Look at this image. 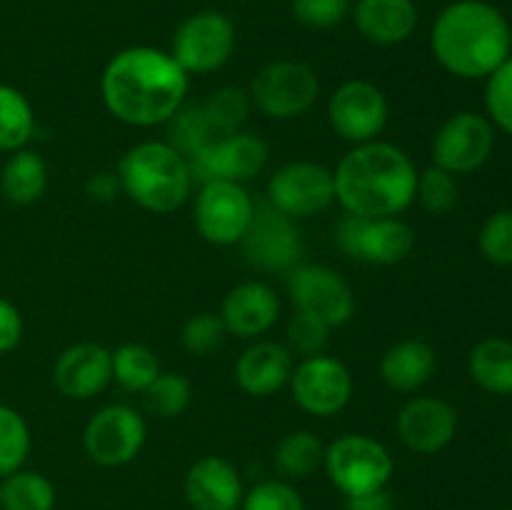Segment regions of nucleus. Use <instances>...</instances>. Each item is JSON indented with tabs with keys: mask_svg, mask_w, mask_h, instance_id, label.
Instances as JSON below:
<instances>
[{
	"mask_svg": "<svg viewBox=\"0 0 512 510\" xmlns=\"http://www.w3.org/2000/svg\"><path fill=\"white\" fill-rule=\"evenodd\" d=\"M243 495L238 468L220 455H203L185 473V498L195 510H238Z\"/></svg>",
	"mask_w": 512,
	"mask_h": 510,
	"instance_id": "nucleus-22",
	"label": "nucleus"
},
{
	"mask_svg": "<svg viewBox=\"0 0 512 510\" xmlns=\"http://www.w3.org/2000/svg\"><path fill=\"white\" fill-rule=\"evenodd\" d=\"M218 315L223 318L228 335L260 340L278 323L280 298L263 280H245L225 293Z\"/></svg>",
	"mask_w": 512,
	"mask_h": 510,
	"instance_id": "nucleus-20",
	"label": "nucleus"
},
{
	"mask_svg": "<svg viewBox=\"0 0 512 510\" xmlns=\"http://www.w3.org/2000/svg\"><path fill=\"white\" fill-rule=\"evenodd\" d=\"M400 443L418 455H435L458 435V410L435 395H413L395 415Z\"/></svg>",
	"mask_w": 512,
	"mask_h": 510,
	"instance_id": "nucleus-18",
	"label": "nucleus"
},
{
	"mask_svg": "<svg viewBox=\"0 0 512 510\" xmlns=\"http://www.w3.org/2000/svg\"><path fill=\"white\" fill-rule=\"evenodd\" d=\"M255 215V200L248 188L233 180L200 183L193 203V223L200 238L218 248L240 245Z\"/></svg>",
	"mask_w": 512,
	"mask_h": 510,
	"instance_id": "nucleus-8",
	"label": "nucleus"
},
{
	"mask_svg": "<svg viewBox=\"0 0 512 510\" xmlns=\"http://www.w3.org/2000/svg\"><path fill=\"white\" fill-rule=\"evenodd\" d=\"M113 383V350L100 343H75L53 363V385L63 398L90 400Z\"/></svg>",
	"mask_w": 512,
	"mask_h": 510,
	"instance_id": "nucleus-19",
	"label": "nucleus"
},
{
	"mask_svg": "<svg viewBox=\"0 0 512 510\" xmlns=\"http://www.w3.org/2000/svg\"><path fill=\"white\" fill-rule=\"evenodd\" d=\"M160 375V360L148 345L123 343L113 350V383L128 393H145Z\"/></svg>",
	"mask_w": 512,
	"mask_h": 510,
	"instance_id": "nucleus-30",
	"label": "nucleus"
},
{
	"mask_svg": "<svg viewBox=\"0 0 512 510\" xmlns=\"http://www.w3.org/2000/svg\"><path fill=\"white\" fill-rule=\"evenodd\" d=\"M240 510H305V503L288 480H260L243 495Z\"/></svg>",
	"mask_w": 512,
	"mask_h": 510,
	"instance_id": "nucleus-40",
	"label": "nucleus"
},
{
	"mask_svg": "<svg viewBox=\"0 0 512 510\" xmlns=\"http://www.w3.org/2000/svg\"><path fill=\"white\" fill-rule=\"evenodd\" d=\"M510 450H512V430H510Z\"/></svg>",
	"mask_w": 512,
	"mask_h": 510,
	"instance_id": "nucleus-44",
	"label": "nucleus"
},
{
	"mask_svg": "<svg viewBox=\"0 0 512 510\" xmlns=\"http://www.w3.org/2000/svg\"><path fill=\"white\" fill-rule=\"evenodd\" d=\"M323 470L345 498H355L388 488L395 473V460L373 435L343 433L325 445Z\"/></svg>",
	"mask_w": 512,
	"mask_h": 510,
	"instance_id": "nucleus-5",
	"label": "nucleus"
},
{
	"mask_svg": "<svg viewBox=\"0 0 512 510\" xmlns=\"http://www.w3.org/2000/svg\"><path fill=\"white\" fill-rule=\"evenodd\" d=\"M190 75L168 50L130 45L118 50L100 73L105 110L130 128L168 125L188 100Z\"/></svg>",
	"mask_w": 512,
	"mask_h": 510,
	"instance_id": "nucleus-1",
	"label": "nucleus"
},
{
	"mask_svg": "<svg viewBox=\"0 0 512 510\" xmlns=\"http://www.w3.org/2000/svg\"><path fill=\"white\" fill-rule=\"evenodd\" d=\"M30 455V428L23 415L0 403V480L20 470Z\"/></svg>",
	"mask_w": 512,
	"mask_h": 510,
	"instance_id": "nucleus-34",
	"label": "nucleus"
},
{
	"mask_svg": "<svg viewBox=\"0 0 512 510\" xmlns=\"http://www.w3.org/2000/svg\"><path fill=\"white\" fill-rule=\"evenodd\" d=\"M413 158L388 140L350 145L335 165V203L360 218H395L415 203Z\"/></svg>",
	"mask_w": 512,
	"mask_h": 510,
	"instance_id": "nucleus-2",
	"label": "nucleus"
},
{
	"mask_svg": "<svg viewBox=\"0 0 512 510\" xmlns=\"http://www.w3.org/2000/svg\"><path fill=\"white\" fill-rule=\"evenodd\" d=\"M0 505L3 510H53L55 485L38 470H15L0 480Z\"/></svg>",
	"mask_w": 512,
	"mask_h": 510,
	"instance_id": "nucleus-29",
	"label": "nucleus"
},
{
	"mask_svg": "<svg viewBox=\"0 0 512 510\" xmlns=\"http://www.w3.org/2000/svg\"><path fill=\"white\" fill-rule=\"evenodd\" d=\"M500 510H512V508H500Z\"/></svg>",
	"mask_w": 512,
	"mask_h": 510,
	"instance_id": "nucleus-45",
	"label": "nucleus"
},
{
	"mask_svg": "<svg viewBox=\"0 0 512 510\" xmlns=\"http://www.w3.org/2000/svg\"><path fill=\"white\" fill-rule=\"evenodd\" d=\"M415 203H420V208L428 210L430 215L453 213L460 203L458 175L448 173L438 165L420 170L418 185H415Z\"/></svg>",
	"mask_w": 512,
	"mask_h": 510,
	"instance_id": "nucleus-33",
	"label": "nucleus"
},
{
	"mask_svg": "<svg viewBox=\"0 0 512 510\" xmlns=\"http://www.w3.org/2000/svg\"><path fill=\"white\" fill-rule=\"evenodd\" d=\"M48 190V163L35 150H15L0 168V195L13 205H33Z\"/></svg>",
	"mask_w": 512,
	"mask_h": 510,
	"instance_id": "nucleus-25",
	"label": "nucleus"
},
{
	"mask_svg": "<svg viewBox=\"0 0 512 510\" xmlns=\"http://www.w3.org/2000/svg\"><path fill=\"white\" fill-rule=\"evenodd\" d=\"M470 378L490 395H512V340L490 335L468 355Z\"/></svg>",
	"mask_w": 512,
	"mask_h": 510,
	"instance_id": "nucleus-26",
	"label": "nucleus"
},
{
	"mask_svg": "<svg viewBox=\"0 0 512 510\" xmlns=\"http://www.w3.org/2000/svg\"><path fill=\"white\" fill-rule=\"evenodd\" d=\"M388 510H395V508H388Z\"/></svg>",
	"mask_w": 512,
	"mask_h": 510,
	"instance_id": "nucleus-47",
	"label": "nucleus"
},
{
	"mask_svg": "<svg viewBox=\"0 0 512 510\" xmlns=\"http://www.w3.org/2000/svg\"><path fill=\"white\" fill-rule=\"evenodd\" d=\"M265 200L295 223L325 213L335 203L333 170L315 160L280 165L265 185Z\"/></svg>",
	"mask_w": 512,
	"mask_h": 510,
	"instance_id": "nucleus-10",
	"label": "nucleus"
},
{
	"mask_svg": "<svg viewBox=\"0 0 512 510\" xmlns=\"http://www.w3.org/2000/svg\"><path fill=\"white\" fill-rule=\"evenodd\" d=\"M350 0H293L290 10L300 25L313 30H330L350 15Z\"/></svg>",
	"mask_w": 512,
	"mask_h": 510,
	"instance_id": "nucleus-41",
	"label": "nucleus"
},
{
	"mask_svg": "<svg viewBox=\"0 0 512 510\" xmlns=\"http://www.w3.org/2000/svg\"><path fill=\"white\" fill-rule=\"evenodd\" d=\"M200 108H203V115L210 128H213L215 138H220V135L243 130V123L248 120L253 103H250L248 90L235 88V85H223V88L213 90L200 103Z\"/></svg>",
	"mask_w": 512,
	"mask_h": 510,
	"instance_id": "nucleus-31",
	"label": "nucleus"
},
{
	"mask_svg": "<svg viewBox=\"0 0 512 510\" xmlns=\"http://www.w3.org/2000/svg\"><path fill=\"white\" fill-rule=\"evenodd\" d=\"M148 440V423L125 403H110L88 420L83 430L85 455L100 468H123L133 463Z\"/></svg>",
	"mask_w": 512,
	"mask_h": 510,
	"instance_id": "nucleus-12",
	"label": "nucleus"
},
{
	"mask_svg": "<svg viewBox=\"0 0 512 510\" xmlns=\"http://www.w3.org/2000/svg\"><path fill=\"white\" fill-rule=\"evenodd\" d=\"M235 23L220 10H198L175 28L170 50L188 75H210L235 53Z\"/></svg>",
	"mask_w": 512,
	"mask_h": 510,
	"instance_id": "nucleus-7",
	"label": "nucleus"
},
{
	"mask_svg": "<svg viewBox=\"0 0 512 510\" xmlns=\"http://www.w3.org/2000/svg\"><path fill=\"white\" fill-rule=\"evenodd\" d=\"M430 50L445 73L485 80L512 55V28L488 0H453L430 28Z\"/></svg>",
	"mask_w": 512,
	"mask_h": 510,
	"instance_id": "nucleus-3",
	"label": "nucleus"
},
{
	"mask_svg": "<svg viewBox=\"0 0 512 510\" xmlns=\"http://www.w3.org/2000/svg\"><path fill=\"white\" fill-rule=\"evenodd\" d=\"M85 193H88V198L95 200V203H110V200L120 193L118 175L110 173V170L93 173L85 180Z\"/></svg>",
	"mask_w": 512,
	"mask_h": 510,
	"instance_id": "nucleus-43",
	"label": "nucleus"
},
{
	"mask_svg": "<svg viewBox=\"0 0 512 510\" xmlns=\"http://www.w3.org/2000/svg\"><path fill=\"white\" fill-rule=\"evenodd\" d=\"M170 138L168 143L173 148H178L185 158H190L193 153H198L200 148H205L208 143H213L215 133L213 128L205 120L203 108L200 105H188L185 103L173 118L168 120Z\"/></svg>",
	"mask_w": 512,
	"mask_h": 510,
	"instance_id": "nucleus-35",
	"label": "nucleus"
},
{
	"mask_svg": "<svg viewBox=\"0 0 512 510\" xmlns=\"http://www.w3.org/2000/svg\"><path fill=\"white\" fill-rule=\"evenodd\" d=\"M485 115L495 130L512 135V55L485 78Z\"/></svg>",
	"mask_w": 512,
	"mask_h": 510,
	"instance_id": "nucleus-38",
	"label": "nucleus"
},
{
	"mask_svg": "<svg viewBox=\"0 0 512 510\" xmlns=\"http://www.w3.org/2000/svg\"><path fill=\"white\" fill-rule=\"evenodd\" d=\"M390 118V105L383 90L363 78L340 83L328 98V123L340 140L363 145L380 140Z\"/></svg>",
	"mask_w": 512,
	"mask_h": 510,
	"instance_id": "nucleus-13",
	"label": "nucleus"
},
{
	"mask_svg": "<svg viewBox=\"0 0 512 510\" xmlns=\"http://www.w3.org/2000/svg\"><path fill=\"white\" fill-rule=\"evenodd\" d=\"M478 248L493 265H512V210H495L478 233Z\"/></svg>",
	"mask_w": 512,
	"mask_h": 510,
	"instance_id": "nucleus-39",
	"label": "nucleus"
},
{
	"mask_svg": "<svg viewBox=\"0 0 512 510\" xmlns=\"http://www.w3.org/2000/svg\"><path fill=\"white\" fill-rule=\"evenodd\" d=\"M268 158L270 148L258 133L235 130V133L220 135L213 143L190 155L188 165L195 183L233 180V183L245 185L263 173Z\"/></svg>",
	"mask_w": 512,
	"mask_h": 510,
	"instance_id": "nucleus-15",
	"label": "nucleus"
},
{
	"mask_svg": "<svg viewBox=\"0 0 512 510\" xmlns=\"http://www.w3.org/2000/svg\"><path fill=\"white\" fill-rule=\"evenodd\" d=\"M288 295L295 310L315 315L330 328L348 325L358 308L348 280L328 265L300 263L288 270Z\"/></svg>",
	"mask_w": 512,
	"mask_h": 510,
	"instance_id": "nucleus-16",
	"label": "nucleus"
},
{
	"mask_svg": "<svg viewBox=\"0 0 512 510\" xmlns=\"http://www.w3.org/2000/svg\"><path fill=\"white\" fill-rule=\"evenodd\" d=\"M495 150V125L485 113L460 110L435 133L430 145L433 165L453 175H468L483 168Z\"/></svg>",
	"mask_w": 512,
	"mask_h": 510,
	"instance_id": "nucleus-14",
	"label": "nucleus"
},
{
	"mask_svg": "<svg viewBox=\"0 0 512 510\" xmlns=\"http://www.w3.org/2000/svg\"><path fill=\"white\" fill-rule=\"evenodd\" d=\"M335 243L348 258L370 265H398L415 250V230L400 215L360 218L345 213L335 225Z\"/></svg>",
	"mask_w": 512,
	"mask_h": 510,
	"instance_id": "nucleus-9",
	"label": "nucleus"
},
{
	"mask_svg": "<svg viewBox=\"0 0 512 510\" xmlns=\"http://www.w3.org/2000/svg\"><path fill=\"white\" fill-rule=\"evenodd\" d=\"M295 355L275 340H253L235 360V383L245 395L270 398L290 383Z\"/></svg>",
	"mask_w": 512,
	"mask_h": 510,
	"instance_id": "nucleus-21",
	"label": "nucleus"
},
{
	"mask_svg": "<svg viewBox=\"0 0 512 510\" xmlns=\"http://www.w3.org/2000/svg\"><path fill=\"white\" fill-rule=\"evenodd\" d=\"M115 175L120 180V193L155 215H168L183 208L195 185L188 158L168 140L135 143L125 150Z\"/></svg>",
	"mask_w": 512,
	"mask_h": 510,
	"instance_id": "nucleus-4",
	"label": "nucleus"
},
{
	"mask_svg": "<svg viewBox=\"0 0 512 510\" xmlns=\"http://www.w3.org/2000/svg\"><path fill=\"white\" fill-rule=\"evenodd\" d=\"M35 133V110L28 95L15 85L0 83V153L28 148Z\"/></svg>",
	"mask_w": 512,
	"mask_h": 510,
	"instance_id": "nucleus-28",
	"label": "nucleus"
},
{
	"mask_svg": "<svg viewBox=\"0 0 512 510\" xmlns=\"http://www.w3.org/2000/svg\"><path fill=\"white\" fill-rule=\"evenodd\" d=\"M240 248H243L245 260L255 268L288 273L295 265H300L305 245L298 223L263 200V203H255L253 223L245 238L240 240Z\"/></svg>",
	"mask_w": 512,
	"mask_h": 510,
	"instance_id": "nucleus-17",
	"label": "nucleus"
},
{
	"mask_svg": "<svg viewBox=\"0 0 512 510\" xmlns=\"http://www.w3.org/2000/svg\"><path fill=\"white\" fill-rule=\"evenodd\" d=\"M325 445L310 430H290L278 440L273 450L275 470L285 480H303L323 468Z\"/></svg>",
	"mask_w": 512,
	"mask_h": 510,
	"instance_id": "nucleus-27",
	"label": "nucleus"
},
{
	"mask_svg": "<svg viewBox=\"0 0 512 510\" xmlns=\"http://www.w3.org/2000/svg\"><path fill=\"white\" fill-rule=\"evenodd\" d=\"M0 510H3V505H0Z\"/></svg>",
	"mask_w": 512,
	"mask_h": 510,
	"instance_id": "nucleus-46",
	"label": "nucleus"
},
{
	"mask_svg": "<svg viewBox=\"0 0 512 510\" xmlns=\"http://www.w3.org/2000/svg\"><path fill=\"white\" fill-rule=\"evenodd\" d=\"M250 103L270 120H293L308 113L320 95L318 73L303 60H273L250 83Z\"/></svg>",
	"mask_w": 512,
	"mask_h": 510,
	"instance_id": "nucleus-6",
	"label": "nucleus"
},
{
	"mask_svg": "<svg viewBox=\"0 0 512 510\" xmlns=\"http://www.w3.org/2000/svg\"><path fill=\"white\" fill-rule=\"evenodd\" d=\"M23 340V315L18 305L0 295V355L13 353Z\"/></svg>",
	"mask_w": 512,
	"mask_h": 510,
	"instance_id": "nucleus-42",
	"label": "nucleus"
},
{
	"mask_svg": "<svg viewBox=\"0 0 512 510\" xmlns=\"http://www.w3.org/2000/svg\"><path fill=\"white\" fill-rule=\"evenodd\" d=\"M145 408L158 418L170 420L178 418L188 410L190 400H193V385L183 373H173V370H160L158 378L145 388L143 393Z\"/></svg>",
	"mask_w": 512,
	"mask_h": 510,
	"instance_id": "nucleus-32",
	"label": "nucleus"
},
{
	"mask_svg": "<svg viewBox=\"0 0 512 510\" xmlns=\"http://www.w3.org/2000/svg\"><path fill=\"white\" fill-rule=\"evenodd\" d=\"M330 325L323 323L315 315L303 313V310H295L288 320V348L293 355L300 358H310V355L325 353L330 343Z\"/></svg>",
	"mask_w": 512,
	"mask_h": 510,
	"instance_id": "nucleus-37",
	"label": "nucleus"
},
{
	"mask_svg": "<svg viewBox=\"0 0 512 510\" xmlns=\"http://www.w3.org/2000/svg\"><path fill=\"white\" fill-rule=\"evenodd\" d=\"M380 380L393 393H418L433 380L438 370V355L430 343L420 338H403L390 345L380 358Z\"/></svg>",
	"mask_w": 512,
	"mask_h": 510,
	"instance_id": "nucleus-24",
	"label": "nucleus"
},
{
	"mask_svg": "<svg viewBox=\"0 0 512 510\" xmlns=\"http://www.w3.org/2000/svg\"><path fill=\"white\" fill-rule=\"evenodd\" d=\"M288 385L295 405L313 418H333L343 413L355 393L348 365L328 353L300 358Z\"/></svg>",
	"mask_w": 512,
	"mask_h": 510,
	"instance_id": "nucleus-11",
	"label": "nucleus"
},
{
	"mask_svg": "<svg viewBox=\"0 0 512 510\" xmlns=\"http://www.w3.org/2000/svg\"><path fill=\"white\" fill-rule=\"evenodd\" d=\"M225 338H228V330H225L223 318L208 310L190 315L180 328V343L190 355H198V358L215 353L225 343Z\"/></svg>",
	"mask_w": 512,
	"mask_h": 510,
	"instance_id": "nucleus-36",
	"label": "nucleus"
},
{
	"mask_svg": "<svg viewBox=\"0 0 512 510\" xmlns=\"http://www.w3.org/2000/svg\"><path fill=\"white\" fill-rule=\"evenodd\" d=\"M350 18L363 40L393 48L415 33L420 15L415 0H355Z\"/></svg>",
	"mask_w": 512,
	"mask_h": 510,
	"instance_id": "nucleus-23",
	"label": "nucleus"
}]
</instances>
